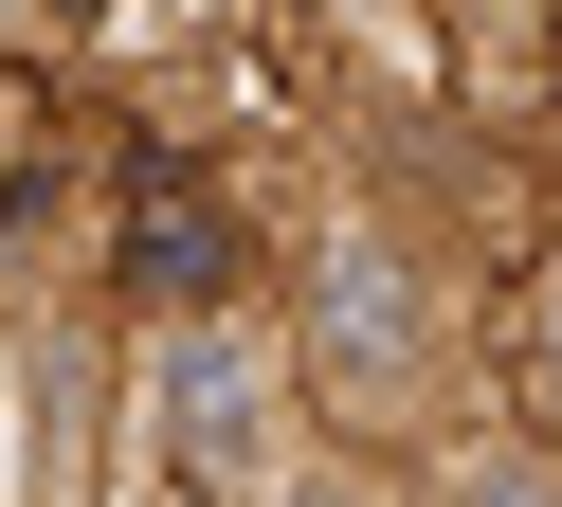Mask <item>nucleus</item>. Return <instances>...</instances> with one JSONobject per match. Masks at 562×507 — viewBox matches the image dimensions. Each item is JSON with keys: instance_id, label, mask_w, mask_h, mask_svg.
<instances>
[{"instance_id": "f257e3e1", "label": "nucleus", "mask_w": 562, "mask_h": 507, "mask_svg": "<svg viewBox=\"0 0 562 507\" xmlns=\"http://www.w3.org/2000/svg\"><path fill=\"white\" fill-rule=\"evenodd\" d=\"M127 254H146V290H218V217H200L164 164H146V217H127Z\"/></svg>"}, {"instance_id": "f03ea898", "label": "nucleus", "mask_w": 562, "mask_h": 507, "mask_svg": "<svg viewBox=\"0 0 562 507\" xmlns=\"http://www.w3.org/2000/svg\"><path fill=\"white\" fill-rule=\"evenodd\" d=\"M236 398H255V362H236V345H200V362H182V435H200V453L236 435Z\"/></svg>"}, {"instance_id": "7ed1b4c3", "label": "nucleus", "mask_w": 562, "mask_h": 507, "mask_svg": "<svg viewBox=\"0 0 562 507\" xmlns=\"http://www.w3.org/2000/svg\"><path fill=\"white\" fill-rule=\"evenodd\" d=\"M490 507H544V489H490Z\"/></svg>"}, {"instance_id": "20e7f679", "label": "nucleus", "mask_w": 562, "mask_h": 507, "mask_svg": "<svg viewBox=\"0 0 562 507\" xmlns=\"http://www.w3.org/2000/svg\"><path fill=\"white\" fill-rule=\"evenodd\" d=\"M308 507H345V489H308Z\"/></svg>"}]
</instances>
